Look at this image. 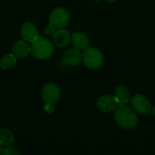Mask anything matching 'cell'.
<instances>
[{
    "mask_svg": "<svg viewBox=\"0 0 155 155\" xmlns=\"http://www.w3.org/2000/svg\"><path fill=\"white\" fill-rule=\"evenodd\" d=\"M114 120L120 127L133 130L138 124V118L132 108L125 104H119L114 112Z\"/></svg>",
    "mask_w": 155,
    "mask_h": 155,
    "instance_id": "6da1fadb",
    "label": "cell"
},
{
    "mask_svg": "<svg viewBox=\"0 0 155 155\" xmlns=\"http://www.w3.org/2000/svg\"><path fill=\"white\" fill-rule=\"evenodd\" d=\"M30 52L38 59H46L51 57L54 52L53 45L49 39L37 36L33 42H31Z\"/></svg>",
    "mask_w": 155,
    "mask_h": 155,
    "instance_id": "7a4b0ae2",
    "label": "cell"
},
{
    "mask_svg": "<svg viewBox=\"0 0 155 155\" xmlns=\"http://www.w3.org/2000/svg\"><path fill=\"white\" fill-rule=\"evenodd\" d=\"M41 95L46 103L44 109L49 113H52L54 110L53 104L57 102L60 98L61 90L59 87L53 83H46L43 88Z\"/></svg>",
    "mask_w": 155,
    "mask_h": 155,
    "instance_id": "3957f363",
    "label": "cell"
},
{
    "mask_svg": "<svg viewBox=\"0 0 155 155\" xmlns=\"http://www.w3.org/2000/svg\"><path fill=\"white\" fill-rule=\"evenodd\" d=\"M84 63L91 69H97L103 62V56L102 52L95 48H87L82 54Z\"/></svg>",
    "mask_w": 155,
    "mask_h": 155,
    "instance_id": "277c9868",
    "label": "cell"
},
{
    "mask_svg": "<svg viewBox=\"0 0 155 155\" xmlns=\"http://www.w3.org/2000/svg\"><path fill=\"white\" fill-rule=\"evenodd\" d=\"M69 14L63 8H57L51 12L50 15V24L55 28L61 29L68 24Z\"/></svg>",
    "mask_w": 155,
    "mask_h": 155,
    "instance_id": "5b68a950",
    "label": "cell"
},
{
    "mask_svg": "<svg viewBox=\"0 0 155 155\" xmlns=\"http://www.w3.org/2000/svg\"><path fill=\"white\" fill-rule=\"evenodd\" d=\"M131 104L133 110L140 114L147 115L150 113L152 110L151 104L149 100L141 94H136L132 96Z\"/></svg>",
    "mask_w": 155,
    "mask_h": 155,
    "instance_id": "8992f818",
    "label": "cell"
},
{
    "mask_svg": "<svg viewBox=\"0 0 155 155\" xmlns=\"http://www.w3.org/2000/svg\"><path fill=\"white\" fill-rule=\"evenodd\" d=\"M117 102L114 96L110 95H103L98 98L97 106L99 110L104 113H109L115 110L117 107Z\"/></svg>",
    "mask_w": 155,
    "mask_h": 155,
    "instance_id": "52a82bcc",
    "label": "cell"
},
{
    "mask_svg": "<svg viewBox=\"0 0 155 155\" xmlns=\"http://www.w3.org/2000/svg\"><path fill=\"white\" fill-rule=\"evenodd\" d=\"M82 59V53L77 48H71L67 50L63 54V61L68 66H75Z\"/></svg>",
    "mask_w": 155,
    "mask_h": 155,
    "instance_id": "ba28073f",
    "label": "cell"
},
{
    "mask_svg": "<svg viewBox=\"0 0 155 155\" xmlns=\"http://www.w3.org/2000/svg\"><path fill=\"white\" fill-rule=\"evenodd\" d=\"M54 43L59 47H65L68 45L71 40V35L69 32L63 28L57 29L53 34Z\"/></svg>",
    "mask_w": 155,
    "mask_h": 155,
    "instance_id": "9c48e42d",
    "label": "cell"
},
{
    "mask_svg": "<svg viewBox=\"0 0 155 155\" xmlns=\"http://www.w3.org/2000/svg\"><path fill=\"white\" fill-rule=\"evenodd\" d=\"M21 34L24 40L32 42L37 38L38 31L34 24L27 22L21 27Z\"/></svg>",
    "mask_w": 155,
    "mask_h": 155,
    "instance_id": "30bf717a",
    "label": "cell"
},
{
    "mask_svg": "<svg viewBox=\"0 0 155 155\" xmlns=\"http://www.w3.org/2000/svg\"><path fill=\"white\" fill-rule=\"evenodd\" d=\"M30 52V47L25 40H20L15 42L12 47V54L16 58L23 59Z\"/></svg>",
    "mask_w": 155,
    "mask_h": 155,
    "instance_id": "8fae6325",
    "label": "cell"
},
{
    "mask_svg": "<svg viewBox=\"0 0 155 155\" xmlns=\"http://www.w3.org/2000/svg\"><path fill=\"white\" fill-rule=\"evenodd\" d=\"M71 42L73 45L78 49H84L89 45V39L85 33L75 32L71 35Z\"/></svg>",
    "mask_w": 155,
    "mask_h": 155,
    "instance_id": "7c38bea8",
    "label": "cell"
},
{
    "mask_svg": "<svg viewBox=\"0 0 155 155\" xmlns=\"http://www.w3.org/2000/svg\"><path fill=\"white\" fill-rule=\"evenodd\" d=\"M115 101L119 104H125L130 99V93L127 87L123 86H119L117 87L114 95Z\"/></svg>",
    "mask_w": 155,
    "mask_h": 155,
    "instance_id": "4fadbf2b",
    "label": "cell"
},
{
    "mask_svg": "<svg viewBox=\"0 0 155 155\" xmlns=\"http://www.w3.org/2000/svg\"><path fill=\"white\" fill-rule=\"evenodd\" d=\"M14 140H15L14 135L11 130L6 128L0 130V142L4 146L11 145L14 142Z\"/></svg>",
    "mask_w": 155,
    "mask_h": 155,
    "instance_id": "5bb4252c",
    "label": "cell"
},
{
    "mask_svg": "<svg viewBox=\"0 0 155 155\" xmlns=\"http://www.w3.org/2000/svg\"><path fill=\"white\" fill-rule=\"evenodd\" d=\"M15 63H16V57L13 54H7L2 58L0 61V67L2 69L8 70L13 68Z\"/></svg>",
    "mask_w": 155,
    "mask_h": 155,
    "instance_id": "9a60e30c",
    "label": "cell"
},
{
    "mask_svg": "<svg viewBox=\"0 0 155 155\" xmlns=\"http://www.w3.org/2000/svg\"><path fill=\"white\" fill-rule=\"evenodd\" d=\"M19 154V151L15 147L12 146V145L5 146L1 153V154L3 155H17Z\"/></svg>",
    "mask_w": 155,
    "mask_h": 155,
    "instance_id": "2e32d148",
    "label": "cell"
},
{
    "mask_svg": "<svg viewBox=\"0 0 155 155\" xmlns=\"http://www.w3.org/2000/svg\"><path fill=\"white\" fill-rule=\"evenodd\" d=\"M57 30L56 28H55L54 27H53L52 24H49L48 26H46L45 28V33L47 35H51V34H53V33H54L56 30Z\"/></svg>",
    "mask_w": 155,
    "mask_h": 155,
    "instance_id": "e0dca14e",
    "label": "cell"
},
{
    "mask_svg": "<svg viewBox=\"0 0 155 155\" xmlns=\"http://www.w3.org/2000/svg\"><path fill=\"white\" fill-rule=\"evenodd\" d=\"M3 148H4V145H3L2 144L1 142H0V154H1L2 151V149H3Z\"/></svg>",
    "mask_w": 155,
    "mask_h": 155,
    "instance_id": "ac0fdd59",
    "label": "cell"
},
{
    "mask_svg": "<svg viewBox=\"0 0 155 155\" xmlns=\"http://www.w3.org/2000/svg\"><path fill=\"white\" fill-rule=\"evenodd\" d=\"M105 1L108 2H115L116 0H105Z\"/></svg>",
    "mask_w": 155,
    "mask_h": 155,
    "instance_id": "d6986e66",
    "label": "cell"
},
{
    "mask_svg": "<svg viewBox=\"0 0 155 155\" xmlns=\"http://www.w3.org/2000/svg\"><path fill=\"white\" fill-rule=\"evenodd\" d=\"M152 113H153V115H155V106L153 107V109H152Z\"/></svg>",
    "mask_w": 155,
    "mask_h": 155,
    "instance_id": "ffe728a7",
    "label": "cell"
},
{
    "mask_svg": "<svg viewBox=\"0 0 155 155\" xmlns=\"http://www.w3.org/2000/svg\"></svg>",
    "mask_w": 155,
    "mask_h": 155,
    "instance_id": "44dd1931",
    "label": "cell"
}]
</instances>
